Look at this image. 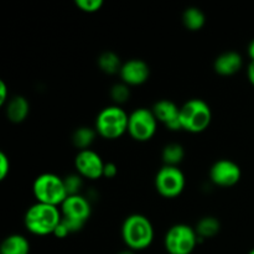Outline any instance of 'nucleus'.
Listing matches in <instances>:
<instances>
[{"label": "nucleus", "instance_id": "27", "mask_svg": "<svg viewBox=\"0 0 254 254\" xmlns=\"http://www.w3.org/2000/svg\"><path fill=\"white\" fill-rule=\"evenodd\" d=\"M69 235H71V233H69V231L67 230V227L64 225V223H62V221H61V222L59 223V226L56 227V230H55L54 236L56 238H60V240H64V238H66L67 236H69Z\"/></svg>", "mask_w": 254, "mask_h": 254}, {"label": "nucleus", "instance_id": "4", "mask_svg": "<svg viewBox=\"0 0 254 254\" xmlns=\"http://www.w3.org/2000/svg\"><path fill=\"white\" fill-rule=\"evenodd\" d=\"M32 193L37 202L56 207L61 206L68 196L64 179L52 173H44L35 179Z\"/></svg>", "mask_w": 254, "mask_h": 254}, {"label": "nucleus", "instance_id": "24", "mask_svg": "<svg viewBox=\"0 0 254 254\" xmlns=\"http://www.w3.org/2000/svg\"><path fill=\"white\" fill-rule=\"evenodd\" d=\"M76 5L84 12H97L103 6V1L102 0H76Z\"/></svg>", "mask_w": 254, "mask_h": 254}, {"label": "nucleus", "instance_id": "28", "mask_svg": "<svg viewBox=\"0 0 254 254\" xmlns=\"http://www.w3.org/2000/svg\"><path fill=\"white\" fill-rule=\"evenodd\" d=\"M7 94H9V91H7V86L4 81H0V106H4L5 103H7Z\"/></svg>", "mask_w": 254, "mask_h": 254}, {"label": "nucleus", "instance_id": "11", "mask_svg": "<svg viewBox=\"0 0 254 254\" xmlns=\"http://www.w3.org/2000/svg\"><path fill=\"white\" fill-rule=\"evenodd\" d=\"M60 207H61L60 210H61L62 217L67 218V220L76 221V222L86 225L88 218L91 217V203L81 193L67 196V198Z\"/></svg>", "mask_w": 254, "mask_h": 254}, {"label": "nucleus", "instance_id": "30", "mask_svg": "<svg viewBox=\"0 0 254 254\" xmlns=\"http://www.w3.org/2000/svg\"><path fill=\"white\" fill-rule=\"evenodd\" d=\"M247 51H248V56H250L251 61H254V39L250 42V45H248Z\"/></svg>", "mask_w": 254, "mask_h": 254}, {"label": "nucleus", "instance_id": "32", "mask_svg": "<svg viewBox=\"0 0 254 254\" xmlns=\"http://www.w3.org/2000/svg\"><path fill=\"white\" fill-rule=\"evenodd\" d=\"M248 254H254V248H253V250H251L250 253H248Z\"/></svg>", "mask_w": 254, "mask_h": 254}, {"label": "nucleus", "instance_id": "17", "mask_svg": "<svg viewBox=\"0 0 254 254\" xmlns=\"http://www.w3.org/2000/svg\"><path fill=\"white\" fill-rule=\"evenodd\" d=\"M220 230L221 223L218 218L213 217V216H205V217H202L195 227V231L198 237V243L202 242L203 240L215 237L216 235H218Z\"/></svg>", "mask_w": 254, "mask_h": 254}, {"label": "nucleus", "instance_id": "26", "mask_svg": "<svg viewBox=\"0 0 254 254\" xmlns=\"http://www.w3.org/2000/svg\"><path fill=\"white\" fill-rule=\"evenodd\" d=\"M118 174V168L114 163H106L104 164V170H103V178L107 179H113L116 178Z\"/></svg>", "mask_w": 254, "mask_h": 254}, {"label": "nucleus", "instance_id": "20", "mask_svg": "<svg viewBox=\"0 0 254 254\" xmlns=\"http://www.w3.org/2000/svg\"><path fill=\"white\" fill-rule=\"evenodd\" d=\"M98 66L102 72L107 74H116L121 72L122 64L121 59L118 55L113 51H106L102 52L98 57Z\"/></svg>", "mask_w": 254, "mask_h": 254}, {"label": "nucleus", "instance_id": "22", "mask_svg": "<svg viewBox=\"0 0 254 254\" xmlns=\"http://www.w3.org/2000/svg\"><path fill=\"white\" fill-rule=\"evenodd\" d=\"M111 98L113 99L116 106L126 103L130 98V88L128 84L123 83V82L114 84L111 88Z\"/></svg>", "mask_w": 254, "mask_h": 254}, {"label": "nucleus", "instance_id": "25", "mask_svg": "<svg viewBox=\"0 0 254 254\" xmlns=\"http://www.w3.org/2000/svg\"><path fill=\"white\" fill-rule=\"evenodd\" d=\"M10 168H11V164H10L9 156L4 151H1L0 153V180H5V178L10 173Z\"/></svg>", "mask_w": 254, "mask_h": 254}, {"label": "nucleus", "instance_id": "14", "mask_svg": "<svg viewBox=\"0 0 254 254\" xmlns=\"http://www.w3.org/2000/svg\"><path fill=\"white\" fill-rule=\"evenodd\" d=\"M243 66V59L238 52L226 51L218 55L213 62L216 73L221 76H232L236 74Z\"/></svg>", "mask_w": 254, "mask_h": 254}, {"label": "nucleus", "instance_id": "7", "mask_svg": "<svg viewBox=\"0 0 254 254\" xmlns=\"http://www.w3.org/2000/svg\"><path fill=\"white\" fill-rule=\"evenodd\" d=\"M158 128V119L149 108H136L129 114L128 133L136 141H148L155 135Z\"/></svg>", "mask_w": 254, "mask_h": 254}, {"label": "nucleus", "instance_id": "13", "mask_svg": "<svg viewBox=\"0 0 254 254\" xmlns=\"http://www.w3.org/2000/svg\"><path fill=\"white\" fill-rule=\"evenodd\" d=\"M153 113L158 122L163 123L169 130H181L180 107L176 106L170 99H160L153 107Z\"/></svg>", "mask_w": 254, "mask_h": 254}, {"label": "nucleus", "instance_id": "8", "mask_svg": "<svg viewBox=\"0 0 254 254\" xmlns=\"http://www.w3.org/2000/svg\"><path fill=\"white\" fill-rule=\"evenodd\" d=\"M155 189L163 197L174 198L181 195L185 189V175L179 166L164 165L155 175Z\"/></svg>", "mask_w": 254, "mask_h": 254}, {"label": "nucleus", "instance_id": "2", "mask_svg": "<svg viewBox=\"0 0 254 254\" xmlns=\"http://www.w3.org/2000/svg\"><path fill=\"white\" fill-rule=\"evenodd\" d=\"M61 210L56 206L36 202L30 206L24 217L26 230L35 236L54 235L61 222Z\"/></svg>", "mask_w": 254, "mask_h": 254}, {"label": "nucleus", "instance_id": "6", "mask_svg": "<svg viewBox=\"0 0 254 254\" xmlns=\"http://www.w3.org/2000/svg\"><path fill=\"white\" fill-rule=\"evenodd\" d=\"M198 243L195 228L185 223L171 226L164 237V247L169 254H191Z\"/></svg>", "mask_w": 254, "mask_h": 254}, {"label": "nucleus", "instance_id": "19", "mask_svg": "<svg viewBox=\"0 0 254 254\" xmlns=\"http://www.w3.org/2000/svg\"><path fill=\"white\" fill-rule=\"evenodd\" d=\"M184 26L191 31H197L203 27L206 22V16L201 9L196 6H190L185 9L183 14Z\"/></svg>", "mask_w": 254, "mask_h": 254}, {"label": "nucleus", "instance_id": "12", "mask_svg": "<svg viewBox=\"0 0 254 254\" xmlns=\"http://www.w3.org/2000/svg\"><path fill=\"white\" fill-rule=\"evenodd\" d=\"M119 76L123 83L130 86H140L145 83L150 77V67L144 60H128L122 66Z\"/></svg>", "mask_w": 254, "mask_h": 254}, {"label": "nucleus", "instance_id": "1", "mask_svg": "<svg viewBox=\"0 0 254 254\" xmlns=\"http://www.w3.org/2000/svg\"><path fill=\"white\" fill-rule=\"evenodd\" d=\"M122 238L131 251H143L154 241V227L146 216L140 213L129 215L122 225Z\"/></svg>", "mask_w": 254, "mask_h": 254}, {"label": "nucleus", "instance_id": "9", "mask_svg": "<svg viewBox=\"0 0 254 254\" xmlns=\"http://www.w3.org/2000/svg\"><path fill=\"white\" fill-rule=\"evenodd\" d=\"M242 178L240 165L230 159L215 161L210 168V180L220 188H232L237 185Z\"/></svg>", "mask_w": 254, "mask_h": 254}, {"label": "nucleus", "instance_id": "16", "mask_svg": "<svg viewBox=\"0 0 254 254\" xmlns=\"http://www.w3.org/2000/svg\"><path fill=\"white\" fill-rule=\"evenodd\" d=\"M30 242L22 235L7 236L0 245V254H29Z\"/></svg>", "mask_w": 254, "mask_h": 254}, {"label": "nucleus", "instance_id": "5", "mask_svg": "<svg viewBox=\"0 0 254 254\" xmlns=\"http://www.w3.org/2000/svg\"><path fill=\"white\" fill-rule=\"evenodd\" d=\"M212 121V111L203 99L192 98L180 107V123L183 130L201 133L206 130Z\"/></svg>", "mask_w": 254, "mask_h": 254}, {"label": "nucleus", "instance_id": "21", "mask_svg": "<svg viewBox=\"0 0 254 254\" xmlns=\"http://www.w3.org/2000/svg\"><path fill=\"white\" fill-rule=\"evenodd\" d=\"M185 156V150L183 145L178 143L166 144L161 151V158H163L164 165L178 166Z\"/></svg>", "mask_w": 254, "mask_h": 254}, {"label": "nucleus", "instance_id": "18", "mask_svg": "<svg viewBox=\"0 0 254 254\" xmlns=\"http://www.w3.org/2000/svg\"><path fill=\"white\" fill-rule=\"evenodd\" d=\"M96 134V129L89 127H79L72 134V144L78 149V151L87 150L93 144Z\"/></svg>", "mask_w": 254, "mask_h": 254}, {"label": "nucleus", "instance_id": "29", "mask_svg": "<svg viewBox=\"0 0 254 254\" xmlns=\"http://www.w3.org/2000/svg\"><path fill=\"white\" fill-rule=\"evenodd\" d=\"M247 74H248V79H250V82L254 86V61H251L250 66H248V69H247Z\"/></svg>", "mask_w": 254, "mask_h": 254}, {"label": "nucleus", "instance_id": "31", "mask_svg": "<svg viewBox=\"0 0 254 254\" xmlns=\"http://www.w3.org/2000/svg\"><path fill=\"white\" fill-rule=\"evenodd\" d=\"M117 254H135V253H134V251L131 250H124V251H121V252Z\"/></svg>", "mask_w": 254, "mask_h": 254}, {"label": "nucleus", "instance_id": "23", "mask_svg": "<svg viewBox=\"0 0 254 254\" xmlns=\"http://www.w3.org/2000/svg\"><path fill=\"white\" fill-rule=\"evenodd\" d=\"M64 181L68 196L79 195V190L82 188V176H79L78 174H72V175L66 176Z\"/></svg>", "mask_w": 254, "mask_h": 254}, {"label": "nucleus", "instance_id": "10", "mask_svg": "<svg viewBox=\"0 0 254 254\" xmlns=\"http://www.w3.org/2000/svg\"><path fill=\"white\" fill-rule=\"evenodd\" d=\"M104 161L98 153L92 149L81 150L74 158V168L77 174L89 180H98L103 178Z\"/></svg>", "mask_w": 254, "mask_h": 254}, {"label": "nucleus", "instance_id": "15", "mask_svg": "<svg viewBox=\"0 0 254 254\" xmlns=\"http://www.w3.org/2000/svg\"><path fill=\"white\" fill-rule=\"evenodd\" d=\"M7 119L15 124L22 123L30 113V103L24 96H14L9 99L5 109Z\"/></svg>", "mask_w": 254, "mask_h": 254}, {"label": "nucleus", "instance_id": "3", "mask_svg": "<svg viewBox=\"0 0 254 254\" xmlns=\"http://www.w3.org/2000/svg\"><path fill=\"white\" fill-rule=\"evenodd\" d=\"M129 116L121 106L104 107L98 113L96 118V129L97 134L104 139H118L128 131Z\"/></svg>", "mask_w": 254, "mask_h": 254}]
</instances>
